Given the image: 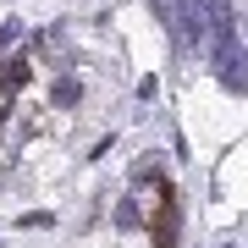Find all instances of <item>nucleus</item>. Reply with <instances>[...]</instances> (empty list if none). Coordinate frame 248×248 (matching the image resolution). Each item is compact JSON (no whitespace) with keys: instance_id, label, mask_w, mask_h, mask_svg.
<instances>
[{"instance_id":"1","label":"nucleus","mask_w":248,"mask_h":248,"mask_svg":"<svg viewBox=\"0 0 248 248\" xmlns=\"http://www.w3.org/2000/svg\"><path fill=\"white\" fill-rule=\"evenodd\" d=\"M171 237H177V204H171V193H166V204H160V226H155V248H171Z\"/></svg>"},{"instance_id":"2","label":"nucleus","mask_w":248,"mask_h":248,"mask_svg":"<svg viewBox=\"0 0 248 248\" xmlns=\"http://www.w3.org/2000/svg\"><path fill=\"white\" fill-rule=\"evenodd\" d=\"M17 83H28V61H6V72H0V89H17Z\"/></svg>"}]
</instances>
